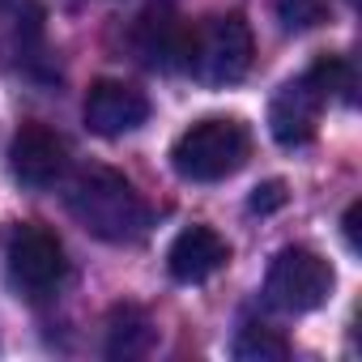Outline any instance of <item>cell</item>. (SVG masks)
Masks as SVG:
<instances>
[{"mask_svg":"<svg viewBox=\"0 0 362 362\" xmlns=\"http://www.w3.org/2000/svg\"><path fill=\"white\" fill-rule=\"evenodd\" d=\"M69 214L107 243H132L149 226V209L141 192L111 166H86L69 188Z\"/></svg>","mask_w":362,"mask_h":362,"instance_id":"1","label":"cell"},{"mask_svg":"<svg viewBox=\"0 0 362 362\" xmlns=\"http://www.w3.org/2000/svg\"><path fill=\"white\" fill-rule=\"evenodd\" d=\"M247 149H252V136L239 119L209 115L175 141L170 162L179 179H188V184H218V179L235 175L247 162Z\"/></svg>","mask_w":362,"mask_h":362,"instance_id":"2","label":"cell"},{"mask_svg":"<svg viewBox=\"0 0 362 362\" xmlns=\"http://www.w3.org/2000/svg\"><path fill=\"white\" fill-rule=\"evenodd\" d=\"M256 43H252V26L239 13H222L209 18L201 26H192L188 39V69L205 81V86H230L252 69Z\"/></svg>","mask_w":362,"mask_h":362,"instance_id":"3","label":"cell"},{"mask_svg":"<svg viewBox=\"0 0 362 362\" xmlns=\"http://www.w3.org/2000/svg\"><path fill=\"white\" fill-rule=\"evenodd\" d=\"M9 286L30 298V303H43L60 290L64 273H69V260H64V243L56 239V230L39 226V222H22L13 235H9Z\"/></svg>","mask_w":362,"mask_h":362,"instance_id":"4","label":"cell"},{"mask_svg":"<svg viewBox=\"0 0 362 362\" xmlns=\"http://www.w3.org/2000/svg\"><path fill=\"white\" fill-rule=\"evenodd\" d=\"M332 264L311 252V247H286L273 256L269 264V281H264V294L277 311H290V315H303V311H315L324 307V298L332 294Z\"/></svg>","mask_w":362,"mask_h":362,"instance_id":"5","label":"cell"},{"mask_svg":"<svg viewBox=\"0 0 362 362\" xmlns=\"http://www.w3.org/2000/svg\"><path fill=\"white\" fill-rule=\"evenodd\" d=\"M64 166H69V145H64V136L56 128L30 119V124H22L13 132V141H9V170H13L18 184L52 188L64 175Z\"/></svg>","mask_w":362,"mask_h":362,"instance_id":"6","label":"cell"},{"mask_svg":"<svg viewBox=\"0 0 362 362\" xmlns=\"http://www.w3.org/2000/svg\"><path fill=\"white\" fill-rule=\"evenodd\" d=\"M149 119V98L128 81H94L86 94V124L98 136H124Z\"/></svg>","mask_w":362,"mask_h":362,"instance_id":"7","label":"cell"},{"mask_svg":"<svg viewBox=\"0 0 362 362\" xmlns=\"http://www.w3.org/2000/svg\"><path fill=\"white\" fill-rule=\"evenodd\" d=\"M324 94L315 90L311 77H298L290 86H281V94L273 98L269 107V128L277 136V145L294 149V145H307L315 136V124H320V111H324Z\"/></svg>","mask_w":362,"mask_h":362,"instance_id":"8","label":"cell"},{"mask_svg":"<svg viewBox=\"0 0 362 362\" xmlns=\"http://www.w3.org/2000/svg\"><path fill=\"white\" fill-rule=\"evenodd\" d=\"M230 260V243L214 230V226H188L179 230L170 252H166V269L175 281L184 286H197V281H209L218 269H226Z\"/></svg>","mask_w":362,"mask_h":362,"instance_id":"9","label":"cell"},{"mask_svg":"<svg viewBox=\"0 0 362 362\" xmlns=\"http://www.w3.org/2000/svg\"><path fill=\"white\" fill-rule=\"evenodd\" d=\"M188 39H192V26L170 18L166 9H149L136 26V47L141 56L153 64V69H175L188 60Z\"/></svg>","mask_w":362,"mask_h":362,"instance_id":"10","label":"cell"},{"mask_svg":"<svg viewBox=\"0 0 362 362\" xmlns=\"http://www.w3.org/2000/svg\"><path fill=\"white\" fill-rule=\"evenodd\" d=\"M149 345H153L149 315L141 307H132V303L115 307L111 324H107V354L111 358H141V354H149Z\"/></svg>","mask_w":362,"mask_h":362,"instance_id":"11","label":"cell"},{"mask_svg":"<svg viewBox=\"0 0 362 362\" xmlns=\"http://www.w3.org/2000/svg\"><path fill=\"white\" fill-rule=\"evenodd\" d=\"M235 358L239 362H286L290 341L269 324H243L239 337H235Z\"/></svg>","mask_w":362,"mask_h":362,"instance_id":"12","label":"cell"},{"mask_svg":"<svg viewBox=\"0 0 362 362\" xmlns=\"http://www.w3.org/2000/svg\"><path fill=\"white\" fill-rule=\"evenodd\" d=\"M307 77L315 81V90H320L324 98H341V103H354V90H358V73H354V64H349L345 56H320V60L307 69Z\"/></svg>","mask_w":362,"mask_h":362,"instance_id":"13","label":"cell"},{"mask_svg":"<svg viewBox=\"0 0 362 362\" xmlns=\"http://www.w3.org/2000/svg\"><path fill=\"white\" fill-rule=\"evenodd\" d=\"M277 18L286 30H315L328 22V0H277Z\"/></svg>","mask_w":362,"mask_h":362,"instance_id":"14","label":"cell"},{"mask_svg":"<svg viewBox=\"0 0 362 362\" xmlns=\"http://www.w3.org/2000/svg\"><path fill=\"white\" fill-rule=\"evenodd\" d=\"M286 201H290V192H286V184H281V179H264V184H260V188L252 192L247 209L264 218V214H277V209H281Z\"/></svg>","mask_w":362,"mask_h":362,"instance_id":"15","label":"cell"},{"mask_svg":"<svg viewBox=\"0 0 362 362\" xmlns=\"http://www.w3.org/2000/svg\"><path fill=\"white\" fill-rule=\"evenodd\" d=\"M358 222H362V201H354L349 209H345V243H349V252H358L362 247V239H358Z\"/></svg>","mask_w":362,"mask_h":362,"instance_id":"16","label":"cell"}]
</instances>
